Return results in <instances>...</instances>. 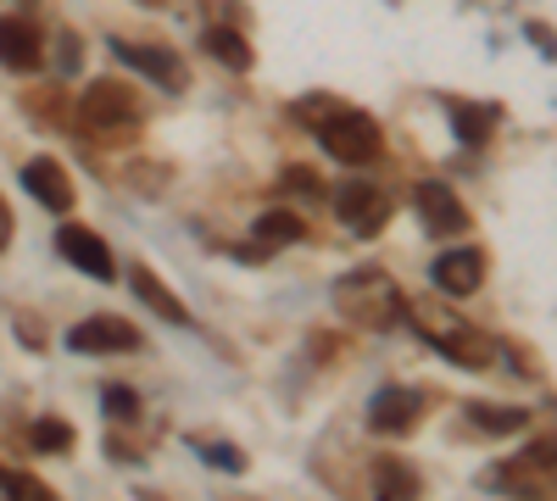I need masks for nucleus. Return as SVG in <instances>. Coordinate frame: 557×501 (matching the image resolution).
<instances>
[{
	"instance_id": "17",
	"label": "nucleus",
	"mask_w": 557,
	"mask_h": 501,
	"mask_svg": "<svg viewBox=\"0 0 557 501\" xmlns=\"http://www.w3.org/2000/svg\"><path fill=\"white\" fill-rule=\"evenodd\" d=\"M496 107H462V101H451V128H457V140L469 146V151H480L485 146V134L496 128Z\"/></svg>"
},
{
	"instance_id": "16",
	"label": "nucleus",
	"mask_w": 557,
	"mask_h": 501,
	"mask_svg": "<svg viewBox=\"0 0 557 501\" xmlns=\"http://www.w3.org/2000/svg\"><path fill=\"white\" fill-rule=\"evenodd\" d=\"M134 296L146 301V306H157V312L168 317V324H178V329L190 324V312H184V301H178V296H173V290H168V285L157 279L151 267H134Z\"/></svg>"
},
{
	"instance_id": "14",
	"label": "nucleus",
	"mask_w": 557,
	"mask_h": 501,
	"mask_svg": "<svg viewBox=\"0 0 557 501\" xmlns=\"http://www.w3.org/2000/svg\"><path fill=\"white\" fill-rule=\"evenodd\" d=\"M39 62H45V51H39L34 23H23V17H0V67H12V73H34Z\"/></svg>"
},
{
	"instance_id": "23",
	"label": "nucleus",
	"mask_w": 557,
	"mask_h": 501,
	"mask_svg": "<svg viewBox=\"0 0 557 501\" xmlns=\"http://www.w3.org/2000/svg\"><path fill=\"white\" fill-rule=\"evenodd\" d=\"M101 401H107V413H112L117 424H134V418H139V396H134L128 385H107Z\"/></svg>"
},
{
	"instance_id": "22",
	"label": "nucleus",
	"mask_w": 557,
	"mask_h": 501,
	"mask_svg": "<svg viewBox=\"0 0 557 501\" xmlns=\"http://www.w3.org/2000/svg\"><path fill=\"white\" fill-rule=\"evenodd\" d=\"M0 490H7V496H28V501H51V485L34 479V474H17V468H0Z\"/></svg>"
},
{
	"instance_id": "21",
	"label": "nucleus",
	"mask_w": 557,
	"mask_h": 501,
	"mask_svg": "<svg viewBox=\"0 0 557 501\" xmlns=\"http://www.w3.org/2000/svg\"><path fill=\"white\" fill-rule=\"evenodd\" d=\"M28 446H34V451H67V446H73V424H62V418H39V424L28 429Z\"/></svg>"
},
{
	"instance_id": "2",
	"label": "nucleus",
	"mask_w": 557,
	"mask_h": 501,
	"mask_svg": "<svg viewBox=\"0 0 557 501\" xmlns=\"http://www.w3.org/2000/svg\"><path fill=\"white\" fill-rule=\"evenodd\" d=\"M407 317H412V329L424 335V346H435L446 362H457V368H474V374L496 368L502 346H496L485 329H474L469 317H457L451 306H441V301H412Z\"/></svg>"
},
{
	"instance_id": "28",
	"label": "nucleus",
	"mask_w": 557,
	"mask_h": 501,
	"mask_svg": "<svg viewBox=\"0 0 557 501\" xmlns=\"http://www.w3.org/2000/svg\"><path fill=\"white\" fill-rule=\"evenodd\" d=\"M146 7H157V0H146Z\"/></svg>"
},
{
	"instance_id": "6",
	"label": "nucleus",
	"mask_w": 557,
	"mask_h": 501,
	"mask_svg": "<svg viewBox=\"0 0 557 501\" xmlns=\"http://www.w3.org/2000/svg\"><path fill=\"white\" fill-rule=\"evenodd\" d=\"M335 212H341V223L351 235H362V240H374L385 223H391V212H396V201L380 190V185H368V178H351V185H341L335 190Z\"/></svg>"
},
{
	"instance_id": "8",
	"label": "nucleus",
	"mask_w": 557,
	"mask_h": 501,
	"mask_svg": "<svg viewBox=\"0 0 557 501\" xmlns=\"http://www.w3.org/2000/svg\"><path fill=\"white\" fill-rule=\"evenodd\" d=\"M418 418H424V396L407 385H385L368 401V429L374 435H407V429H418Z\"/></svg>"
},
{
	"instance_id": "11",
	"label": "nucleus",
	"mask_w": 557,
	"mask_h": 501,
	"mask_svg": "<svg viewBox=\"0 0 557 501\" xmlns=\"http://www.w3.org/2000/svg\"><path fill=\"white\" fill-rule=\"evenodd\" d=\"M480 285H485V251L462 246V251L435 256V290L441 296H474Z\"/></svg>"
},
{
	"instance_id": "7",
	"label": "nucleus",
	"mask_w": 557,
	"mask_h": 501,
	"mask_svg": "<svg viewBox=\"0 0 557 501\" xmlns=\"http://www.w3.org/2000/svg\"><path fill=\"white\" fill-rule=\"evenodd\" d=\"M412 206L424 217V235H435V240H451V235L469 229V206H462L457 190L441 185V178H424V185L412 190Z\"/></svg>"
},
{
	"instance_id": "27",
	"label": "nucleus",
	"mask_w": 557,
	"mask_h": 501,
	"mask_svg": "<svg viewBox=\"0 0 557 501\" xmlns=\"http://www.w3.org/2000/svg\"><path fill=\"white\" fill-rule=\"evenodd\" d=\"M12 246V212H7V201H0V251Z\"/></svg>"
},
{
	"instance_id": "24",
	"label": "nucleus",
	"mask_w": 557,
	"mask_h": 501,
	"mask_svg": "<svg viewBox=\"0 0 557 501\" xmlns=\"http://www.w3.org/2000/svg\"><path fill=\"white\" fill-rule=\"evenodd\" d=\"M196 451H201V458H207L212 468H223V474H240V468H246V458H240V451L228 446V440H207V446L196 440Z\"/></svg>"
},
{
	"instance_id": "10",
	"label": "nucleus",
	"mask_w": 557,
	"mask_h": 501,
	"mask_svg": "<svg viewBox=\"0 0 557 501\" xmlns=\"http://www.w3.org/2000/svg\"><path fill=\"white\" fill-rule=\"evenodd\" d=\"M57 251L78 267V273H89V279H112V251H107V240L96 235V229H84V223H67V229H57Z\"/></svg>"
},
{
	"instance_id": "20",
	"label": "nucleus",
	"mask_w": 557,
	"mask_h": 501,
	"mask_svg": "<svg viewBox=\"0 0 557 501\" xmlns=\"http://www.w3.org/2000/svg\"><path fill=\"white\" fill-rule=\"evenodd\" d=\"M207 45H212V57H218L223 67H251V45H246V34H235V28H212Z\"/></svg>"
},
{
	"instance_id": "18",
	"label": "nucleus",
	"mask_w": 557,
	"mask_h": 501,
	"mask_svg": "<svg viewBox=\"0 0 557 501\" xmlns=\"http://www.w3.org/2000/svg\"><path fill=\"white\" fill-rule=\"evenodd\" d=\"M469 424H480L485 435H513V429L530 424V413H524V406H491V401H474V406H469Z\"/></svg>"
},
{
	"instance_id": "9",
	"label": "nucleus",
	"mask_w": 557,
	"mask_h": 501,
	"mask_svg": "<svg viewBox=\"0 0 557 501\" xmlns=\"http://www.w3.org/2000/svg\"><path fill=\"white\" fill-rule=\"evenodd\" d=\"M112 51H117V62H128L134 73H146V78H157L168 96H178L184 84H190V73H184V62L173 57V51H162V45H134V39H112Z\"/></svg>"
},
{
	"instance_id": "12",
	"label": "nucleus",
	"mask_w": 557,
	"mask_h": 501,
	"mask_svg": "<svg viewBox=\"0 0 557 501\" xmlns=\"http://www.w3.org/2000/svg\"><path fill=\"white\" fill-rule=\"evenodd\" d=\"M73 351H139V329H128L123 317H84V324L67 329Z\"/></svg>"
},
{
	"instance_id": "13",
	"label": "nucleus",
	"mask_w": 557,
	"mask_h": 501,
	"mask_svg": "<svg viewBox=\"0 0 557 501\" xmlns=\"http://www.w3.org/2000/svg\"><path fill=\"white\" fill-rule=\"evenodd\" d=\"M23 185H28V196H34L39 206H51V212H67V206H73V178H67L51 156H34V162L23 167Z\"/></svg>"
},
{
	"instance_id": "5",
	"label": "nucleus",
	"mask_w": 557,
	"mask_h": 501,
	"mask_svg": "<svg viewBox=\"0 0 557 501\" xmlns=\"http://www.w3.org/2000/svg\"><path fill=\"white\" fill-rule=\"evenodd\" d=\"M485 485L513 490V496H552L557 490V440H535L530 451L507 458L502 468L485 474Z\"/></svg>"
},
{
	"instance_id": "1",
	"label": "nucleus",
	"mask_w": 557,
	"mask_h": 501,
	"mask_svg": "<svg viewBox=\"0 0 557 501\" xmlns=\"http://www.w3.org/2000/svg\"><path fill=\"white\" fill-rule=\"evenodd\" d=\"M296 123L318 128L323 151H330L335 162H346V167H368V162L385 151L380 123L368 117V112H357V107H341L335 96H312V101H301V107H296Z\"/></svg>"
},
{
	"instance_id": "3",
	"label": "nucleus",
	"mask_w": 557,
	"mask_h": 501,
	"mask_svg": "<svg viewBox=\"0 0 557 501\" xmlns=\"http://www.w3.org/2000/svg\"><path fill=\"white\" fill-rule=\"evenodd\" d=\"M335 306L351 317V324H362V329H396L401 317H407V301H401V290H396V279L391 273H380V267H357V273H346V279L335 285Z\"/></svg>"
},
{
	"instance_id": "25",
	"label": "nucleus",
	"mask_w": 557,
	"mask_h": 501,
	"mask_svg": "<svg viewBox=\"0 0 557 501\" xmlns=\"http://www.w3.org/2000/svg\"><path fill=\"white\" fill-rule=\"evenodd\" d=\"M524 34H530V39H535V45H541V51H546V57H557V34H552V28H546V23H530V28H524Z\"/></svg>"
},
{
	"instance_id": "26",
	"label": "nucleus",
	"mask_w": 557,
	"mask_h": 501,
	"mask_svg": "<svg viewBox=\"0 0 557 501\" xmlns=\"http://www.w3.org/2000/svg\"><path fill=\"white\" fill-rule=\"evenodd\" d=\"M57 62H62V67H67V73H73V67H78V39H73V34H67V39H62V51H57Z\"/></svg>"
},
{
	"instance_id": "4",
	"label": "nucleus",
	"mask_w": 557,
	"mask_h": 501,
	"mask_svg": "<svg viewBox=\"0 0 557 501\" xmlns=\"http://www.w3.org/2000/svg\"><path fill=\"white\" fill-rule=\"evenodd\" d=\"M78 117L89 134H101V140H128L146 117V101H139L134 84H117V78H101L89 84V96L78 101Z\"/></svg>"
},
{
	"instance_id": "15",
	"label": "nucleus",
	"mask_w": 557,
	"mask_h": 501,
	"mask_svg": "<svg viewBox=\"0 0 557 501\" xmlns=\"http://www.w3.org/2000/svg\"><path fill=\"white\" fill-rule=\"evenodd\" d=\"M301 235H307V229H301L296 212H262V217H257V240L240 246V256L257 262V256H268V251H278V246H296Z\"/></svg>"
},
{
	"instance_id": "19",
	"label": "nucleus",
	"mask_w": 557,
	"mask_h": 501,
	"mask_svg": "<svg viewBox=\"0 0 557 501\" xmlns=\"http://www.w3.org/2000/svg\"><path fill=\"white\" fill-rule=\"evenodd\" d=\"M374 490L391 496V501H407V496H418V474L407 463H380L374 468Z\"/></svg>"
}]
</instances>
